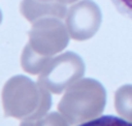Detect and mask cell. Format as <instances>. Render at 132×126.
<instances>
[{
  "label": "cell",
  "instance_id": "1",
  "mask_svg": "<svg viewBox=\"0 0 132 126\" xmlns=\"http://www.w3.org/2000/svg\"><path fill=\"white\" fill-rule=\"evenodd\" d=\"M101 23V12L91 0H82L71 6L67 17L68 31L75 40H87L96 34Z\"/></svg>",
  "mask_w": 132,
  "mask_h": 126
},
{
  "label": "cell",
  "instance_id": "2",
  "mask_svg": "<svg viewBox=\"0 0 132 126\" xmlns=\"http://www.w3.org/2000/svg\"><path fill=\"white\" fill-rule=\"evenodd\" d=\"M30 36L31 41L46 49H62L68 41L64 26L60 22L51 19L37 23L30 32Z\"/></svg>",
  "mask_w": 132,
  "mask_h": 126
},
{
  "label": "cell",
  "instance_id": "3",
  "mask_svg": "<svg viewBox=\"0 0 132 126\" xmlns=\"http://www.w3.org/2000/svg\"><path fill=\"white\" fill-rule=\"evenodd\" d=\"M21 12L24 14V17L34 22L37 17H41L43 14H53L56 17H64L65 14V8L60 4H50L46 1L40 0H23L21 3Z\"/></svg>",
  "mask_w": 132,
  "mask_h": 126
},
{
  "label": "cell",
  "instance_id": "4",
  "mask_svg": "<svg viewBox=\"0 0 132 126\" xmlns=\"http://www.w3.org/2000/svg\"><path fill=\"white\" fill-rule=\"evenodd\" d=\"M77 126H132V122L122 118V117H118V116L105 115V116H100L97 118L88 120L86 122Z\"/></svg>",
  "mask_w": 132,
  "mask_h": 126
},
{
  "label": "cell",
  "instance_id": "5",
  "mask_svg": "<svg viewBox=\"0 0 132 126\" xmlns=\"http://www.w3.org/2000/svg\"><path fill=\"white\" fill-rule=\"evenodd\" d=\"M112 3L121 14L132 19V0H112Z\"/></svg>",
  "mask_w": 132,
  "mask_h": 126
},
{
  "label": "cell",
  "instance_id": "6",
  "mask_svg": "<svg viewBox=\"0 0 132 126\" xmlns=\"http://www.w3.org/2000/svg\"><path fill=\"white\" fill-rule=\"evenodd\" d=\"M40 1H51V0H40ZM59 1H62V3H72L75 0H59Z\"/></svg>",
  "mask_w": 132,
  "mask_h": 126
},
{
  "label": "cell",
  "instance_id": "7",
  "mask_svg": "<svg viewBox=\"0 0 132 126\" xmlns=\"http://www.w3.org/2000/svg\"><path fill=\"white\" fill-rule=\"evenodd\" d=\"M0 21H1V13H0Z\"/></svg>",
  "mask_w": 132,
  "mask_h": 126
}]
</instances>
